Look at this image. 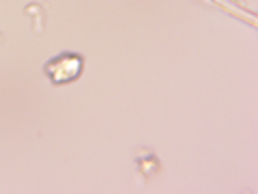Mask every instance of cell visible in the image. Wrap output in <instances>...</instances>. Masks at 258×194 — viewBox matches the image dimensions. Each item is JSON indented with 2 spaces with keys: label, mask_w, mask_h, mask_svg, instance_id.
Here are the masks:
<instances>
[{
  "label": "cell",
  "mask_w": 258,
  "mask_h": 194,
  "mask_svg": "<svg viewBox=\"0 0 258 194\" xmlns=\"http://www.w3.org/2000/svg\"><path fill=\"white\" fill-rule=\"evenodd\" d=\"M84 69V61L80 54L74 52H62L58 56H54L52 61L45 63V76L52 80L54 84H67V82H74L76 78H80Z\"/></svg>",
  "instance_id": "cell-1"
}]
</instances>
